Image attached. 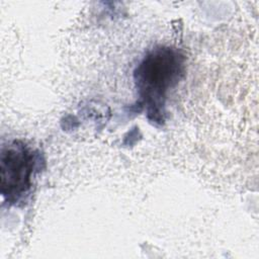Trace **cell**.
<instances>
[{"mask_svg":"<svg viewBox=\"0 0 259 259\" xmlns=\"http://www.w3.org/2000/svg\"><path fill=\"white\" fill-rule=\"evenodd\" d=\"M184 57L175 48L159 46L149 51L137 66L134 79L148 119L155 124L165 121V101L184 74Z\"/></svg>","mask_w":259,"mask_h":259,"instance_id":"6da1fadb","label":"cell"},{"mask_svg":"<svg viewBox=\"0 0 259 259\" xmlns=\"http://www.w3.org/2000/svg\"><path fill=\"white\" fill-rule=\"evenodd\" d=\"M44 159L37 150L22 141H12L1 148V194L10 205L24 203L30 193L32 177Z\"/></svg>","mask_w":259,"mask_h":259,"instance_id":"7a4b0ae2","label":"cell"}]
</instances>
